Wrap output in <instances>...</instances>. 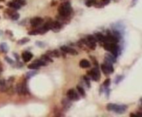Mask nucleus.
<instances>
[{"instance_id":"43","label":"nucleus","mask_w":142,"mask_h":117,"mask_svg":"<svg viewBox=\"0 0 142 117\" xmlns=\"http://www.w3.org/2000/svg\"><path fill=\"white\" fill-rule=\"evenodd\" d=\"M0 19H1V17H0Z\"/></svg>"},{"instance_id":"27","label":"nucleus","mask_w":142,"mask_h":117,"mask_svg":"<svg viewBox=\"0 0 142 117\" xmlns=\"http://www.w3.org/2000/svg\"><path fill=\"white\" fill-rule=\"evenodd\" d=\"M96 0H88L86 3H85V5L87 6V7H91V6H94L95 3H96Z\"/></svg>"},{"instance_id":"19","label":"nucleus","mask_w":142,"mask_h":117,"mask_svg":"<svg viewBox=\"0 0 142 117\" xmlns=\"http://www.w3.org/2000/svg\"><path fill=\"white\" fill-rule=\"evenodd\" d=\"M41 59L45 61L46 62H51V63H52L53 61V59L49 57V56H48L47 54H43V55H42L41 56Z\"/></svg>"},{"instance_id":"21","label":"nucleus","mask_w":142,"mask_h":117,"mask_svg":"<svg viewBox=\"0 0 142 117\" xmlns=\"http://www.w3.org/2000/svg\"><path fill=\"white\" fill-rule=\"evenodd\" d=\"M33 63H37L40 67V66H46V65H47V62L45 61L42 60V59H37V60H35L33 61Z\"/></svg>"},{"instance_id":"3","label":"nucleus","mask_w":142,"mask_h":117,"mask_svg":"<svg viewBox=\"0 0 142 117\" xmlns=\"http://www.w3.org/2000/svg\"><path fill=\"white\" fill-rule=\"evenodd\" d=\"M88 76H89L93 81H99L101 79V73L98 70V67H96L92 70H91L88 72Z\"/></svg>"},{"instance_id":"23","label":"nucleus","mask_w":142,"mask_h":117,"mask_svg":"<svg viewBox=\"0 0 142 117\" xmlns=\"http://www.w3.org/2000/svg\"><path fill=\"white\" fill-rule=\"evenodd\" d=\"M123 79H124V76H123V75H118L117 77H116L115 80H114L115 84H118Z\"/></svg>"},{"instance_id":"37","label":"nucleus","mask_w":142,"mask_h":117,"mask_svg":"<svg viewBox=\"0 0 142 117\" xmlns=\"http://www.w3.org/2000/svg\"><path fill=\"white\" fill-rule=\"evenodd\" d=\"M13 56L15 57V59H16L17 61H19V60H20V56L17 54V53H13Z\"/></svg>"},{"instance_id":"15","label":"nucleus","mask_w":142,"mask_h":117,"mask_svg":"<svg viewBox=\"0 0 142 117\" xmlns=\"http://www.w3.org/2000/svg\"><path fill=\"white\" fill-rule=\"evenodd\" d=\"M22 94H26L28 92L26 81L25 80L22 82Z\"/></svg>"},{"instance_id":"35","label":"nucleus","mask_w":142,"mask_h":117,"mask_svg":"<svg viewBox=\"0 0 142 117\" xmlns=\"http://www.w3.org/2000/svg\"><path fill=\"white\" fill-rule=\"evenodd\" d=\"M90 58H91L92 61H93V63L94 64V65L96 67H98V61L96 59V58L94 57V56H90Z\"/></svg>"},{"instance_id":"38","label":"nucleus","mask_w":142,"mask_h":117,"mask_svg":"<svg viewBox=\"0 0 142 117\" xmlns=\"http://www.w3.org/2000/svg\"><path fill=\"white\" fill-rule=\"evenodd\" d=\"M6 84V81L4 79H0V85H3Z\"/></svg>"},{"instance_id":"28","label":"nucleus","mask_w":142,"mask_h":117,"mask_svg":"<svg viewBox=\"0 0 142 117\" xmlns=\"http://www.w3.org/2000/svg\"><path fill=\"white\" fill-rule=\"evenodd\" d=\"M17 92L18 93L19 95H22V83H17L16 86Z\"/></svg>"},{"instance_id":"25","label":"nucleus","mask_w":142,"mask_h":117,"mask_svg":"<svg viewBox=\"0 0 142 117\" xmlns=\"http://www.w3.org/2000/svg\"><path fill=\"white\" fill-rule=\"evenodd\" d=\"M83 79H84V81H85L87 86L89 88H90V87H91V83H90V79H89V77H88V76H84V77H83Z\"/></svg>"},{"instance_id":"18","label":"nucleus","mask_w":142,"mask_h":117,"mask_svg":"<svg viewBox=\"0 0 142 117\" xmlns=\"http://www.w3.org/2000/svg\"><path fill=\"white\" fill-rule=\"evenodd\" d=\"M76 89H77L78 92H79V94L81 95L82 97H85L86 96V93H85V91L84 88L81 87V86H80V85H77L76 86Z\"/></svg>"},{"instance_id":"8","label":"nucleus","mask_w":142,"mask_h":117,"mask_svg":"<svg viewBox=\"0 0 142 117\" xmlns=\"http://www.w3.org/2000/svg\"><path fill=\"white\" fill-rule=\"evenodd\" d=\"M43 22V19L39 17H33L32 18L31 20H30V24L33 27H37V26H39L40 25H41Z\"/></svg>"},{"instance_id":"26","label":"nucleus","mask_w":142,"mask_h":117,"mask_svg":"<svg viewBox=\"0 0 142 117\" xmlns=\"http://www.w3.org/2000/svg\"><path fill=\"white\" fill-rule=\"evenodd\" d=\"M110 84H111V79L109 78V79H107L106 81H104V83H103V85L104 86L105 88H109Z\"/></svg>"},{"instance_id":"41","label":"nucleus","mask_w":142,"mask_h":117,"mask_svg":"<svg viewBox=\"0 0 142 117\" xmlns=\"http://www.w3.org/2000/svg\"><path fill=\"white\" fill-rule=\"evenodd\" d=\"M1 8H3V6H0V9H1Z\"/></svg>"},{"instance_id":"5","label":"nucleus","mask_w":142,"mask_h":117,"mask_svg":"<svg viewBox=\"0 0 142 117\" xmlns=\"http://www.w3.org/2000/svg\"><path fill=\"white\" fill-rule=\"evenodd\" d=\"M67 97L70 101H78L79 100V97L77 92L74 89H70L67 92Z\"/></svg>"},{"instance_id":"42","label":"nucleus","mask_w":142,"mask_h":117,"mask_svg":"<svg viewBox=\"0 0 142 117\" xmlns=\"http://www.w3.org/2000/svg\"><path fill=\"white\" fill-rule=\"evenodd\" d=\"M5 0H0V1H4Z\"/></svg>"},{"instance_id":"29","label":"nucleus","mask_w":142,"mask_h":117,"mask_svg":"<svg viewBox=\"0 0 142 117\" xmlns=\"http://www.w3.org/2000/svg\"><path fill=\"white\" fill-rule=\"evenodd\" d=\"M11 19H12V21L18 20L19 18H20V14L17 13V12H15L12 16L11 17Z\"/></svg>"},{"instance_id":"22","label":"nucleus","mask_w":142,"mask_h":117,"mask_svg":"<svg viewBox=\"0 0 142 117\" xmlns=\"http://www.w3.org/2000/svg\"><path fill=\"white\" fill-rule=\"evenodd\" d=\"M28 68L30 69V70H38L40 68V66L36 63H33L31 64L28 65Z\"/></svg>"},{"instance_id":"7","label":"nucleus","mask_w":142,"mask_h":117,"mask_svg":"<svg viewBox=\"0 0 142 117\" xmlns=\"http://www.w3.org/2000/svg\"><path fill=\"white\" fill-rule=\"evenodd\" d=\"M60 50L63 53H68V54H70L71 55H78V54L76 50H74L73 48H71L70 47H68V46H66V45L61 46Z\"/></svg>"},{"instance_id":"36","label":"nucleus","mask_w":142,"mask_h":117,"mask_svg":"<svg viewBox=\"0 0 142 117\" xmlns=\"http://www.w3.org/2000/svg\"><path fill=\"white\" fill-rule=\"evenodd\" d=\"M101 1L102 4H103L104 6H106V5H107V4H110V0H101Z\"/></svg>"},{"instance_id":"10","label":"nucleus","mask_w":142,"mask_h":117,"mask_svg":"<svg viewBox=\"0 0 142 117\" xmlns=\"http://www.w3.org/2000/svg\"><path fill=\"white\" fill-rule=\"evenodd\" d=\"M105 60L106 61H109L110 63H115L116 62V57H114L111 54L107 53L105 54Z\"/></svg>"},{"instance_id":"20","label":"nucleus","mask_w":142,"mask_h":117,"mask_svg":"<svg viewBox=\"0 0 142 117\" xmlns=\"http://www.w3.org/2000/svg\"><path fill=\"white\" fill-rule=\"evenodd\" d=\"M30 41V39L28 37H24L22 39H21L20 40H19L17 41V44L19 45H24L26 43H28Z\"/></svg>"},{"instance_id":"1","label":"nucleus","mask_w":142,"mask_h":117,"mask_svg":"<svg viewBox=\"0 0 142 117\" xmlns=\"http://www.w3.org/2000/svg\"><path fill=\"white\" fill-rule=\"evenodd\" d=\"M72 7L69 2H65L60 4L58 8L59 15L62 17H67L72 12Z\"/></svg>"},{"instance_id":"16","label":"nucleus","mask_w":142,"mask_h":117,"mask_svg":"<svg viewBox=\"0 0 142 117\" xmlns=\"http://www.w3.org/2000/svg\"><path fill=\"white\" fill-rule=\"evenodd\" d=\"M0 48H1V50L2 51V53H7L8 52V45L6 43H5V42H3V43H1V45H0Z\"/></svg>"},{"instance_id":"30","label":"nucleus","mask_w":142,"mask_h":117,"mask_svg":"<svg viewBox=\"0 0 142 117\" xmlns=\"http://www.w3.org/2000/svg\"><path fill=\"white\" fill-rule=\"evenodd\" d=\"M12 1H14V2H15L17 4H19L20 6H25L26 5V1H25L24 0H12Z\"/></svg>"},{"instance_id":"40","label":"nucleus","mask_w":142,"mask_h":117,"mask_svg":"<svg viewBox=\"0 0 142 117\" xmlns=\"http://www.w3.org/2000/svg\"><path fill=\"white\" fill-rule=\"evenodd\" d=\"M3 71V68H2V66H1V65L0 64V73L1 72Z\"/></svg>"},{"instance_id":"32","label":"nucleus","mask_w":142,"mask_h":117,"mask_svg":"<svg viewBox=\"0 0 142 117\" xmlns=\"http://www.w3.org/2000/svg\"><path fill=\"white\" fill-rule=\"evenodd\" d=\"M28 35H39V31L38 30H31L28 32Z\"/></svg>"},{"instance_id":"4","label":"nucleus","mask_w":142,"mask_h":117,"mask_svg":"<svg viewBox=\"0 0 142 117\" xmlns=\"http://www.w3.org/2000/svg\"><path fill=\"white\" fill-rule=\"evenodd\" d=\"M112 63H110L109 61H106L105 63H103L101 66L102 72L104 73L106 75L114 72V68L112 66Z\"/></svg>"},{"instance_id":"2","label":"nucleus","mask_w":142,"mask_h":117,"mask_svg":"<svg viewBox=\"0 0 142 117\" xmlns=\"http://www.w3.org/2000/svg\"><path fill=\"white\" fill-rule=\"evenodd\" d=\"M107 111H113L118 114H122L128 109V106L126 105H117L114 103H108L106 105Z\"/></svg>"},{"instance_id":"33","label":"nucleus","mask_w":142,"mask_h":117,"mask_svg":"<svg viewBox=\"0 0 142 117\" xmlns=\"http://www.w3.org/2000/svg\"><path fill=\"white\" fill-rule=\"evenodd\" d=\"M52 56L53 57L58 58V57H60V53H59V51L58 50H53L52 51Z\"/></svg>"},{"instance_id":"12","label":"nucleus","mask_w":142,"mask_h":117,"mask_svg":"<svg viewBox=\"0 0 142 117\" xmlns=\"http://www.w3.org/2000/svg\"><path fill=\"white\" fill-rule=\"evenodd\" d=\"M94 37L96 38V41H101V42H104L105 41V36H103V35L101 32H96Z\"/></svg>"},{"instance_id":"34","label":"nucleus","mask_w":142,"mask_h":117,"mask_svg":"<svg viewBox=\"0 0 142 117\" xmlns=\"http://www.w3.org/2000/svg\"><path fill=\"white\" fill-rule=\"evenodd\" d=\"M36 45H37L38 47H40V48H45V45H46V44H45L44 42L39 41H36Z\"/></svg>"},{"instance_id":"14","label":"nucleus","mask_w":142,"mask_h":117,"mask_svg":"<svg viewBox=\"0 0 142 117\" xmlns=\"http://www.w3.org/2000/svg\"><path fill=\"white\" fill-rule=\"evenodd\" d=\"M62 104L63 105V108H69L70 107H71V102H70V100H69V99L67 98V99H64L62 101Z\"/></svg>"},{"instance_id":"11","label":"nucleus","mask_w":142,"mask_h":117,"mask_svg":"<svg viewBox=\"0 0 142 117\" xmlns=\"http://www.w3.org/2000/svg\"><path fill=\"white\" fill-rule=\"evenodd\" d=\"M80 66L83 68H88L91 66V63H89V61L83 59L80 61Z\"/></svg>"},{"instance_id":"13","label":"nucleus","mask_w":142,"mask_h":117,"mask_svg":"<svg viewBox=\"0 0 142 117\" xmlns=\"http://www.w3.org/2000/svg\"><path fill=\"white\" fill-rule=\"evenodd\" d=\"M7 6H9L10 8H13L14 10H19L21 8V6H20L19 4H17L15 2H14V1L8 2V4H7Z\"/></svg>"},{"instance_id":"24","label":"nucleus","mask_w":142,"mask_h":117,"mask_svg":"<svg viewBox=\"0 0 142 117\" xmlns=\"http://www.w3.org/2000/svg\"><path fill=\"white\" fill-rule=\"evenodd\" d=\"M87 40L89 41L91 43H96V41H97L94 36H92V35H88L87 36Z\"/></svg>"},{"instance_id":"39","label":"nucleus","mask_w":142,"mask_h":117,"mask_svg":"<svg viewBox=\"0 0 142 117\" xmlns=\"http://www.w3.org/2000/svg\"><path fill=\"white\" fill-rule=\"evenodd\" d=\"M137 1L138 0H132V6H134V5L137 3Z\"/></svg>"},{"instance_id":"17","label":"nucleus","mask_w":142,"mask_h":117,"mask_svg":"<svg viewBox=\"0 0 142 117\" xmlns=\"http://www.w3.org/2000/svg\"><path fill=\"white\" fill-rule=\"evenodd\" d=\"M37 74V72L36 70H31V71H29L28 72H26V77L27 79H30L32 77H35Z\"/></svg>"},{"instance_id":"31","label":"nucleus","mask_w":142,"mask_h":117,"mask_svg":"<svg viewBox=\"0 0 142 117\" xmlns=\"http://www.w3.org/2000/svg\"><path fill=\"white\" fill-rule=\"evenodd\" d=\"M5 61H6L8 63H9V64L11 65H13L15 63V61L12 60V59H11L10 57H5Z\"/></svg>"},{"instance_id":"9","label":"nucleus","mask_w":142,"mask_h":117,"mask_svg":"<svg viewBox=\"0 0 142 117\" xmlns=\"http://www.w3.org/2000/svg\"><path fill=\"white\" fill-rule=\"evenodd\" d=\"M33 57V54L30 52L26 51V52H24L22 54V59L25 63H27L28 61H30Z\"/></svg>"},{"instance_id":"6","label":"nucleus","mask_w":142,"mask_h":117,"mask_svg":"<svg viewBox=\"0 0 142 117\" xmlns=\"http://www.w3.org/2000/svg\"><path fill=\"white\" fill-rule=\"evenodd\" d=\"M61 27H62V25L59 21H50V30H53V32H59V30L61 29Z\"/></svg>"}]
</instances>
